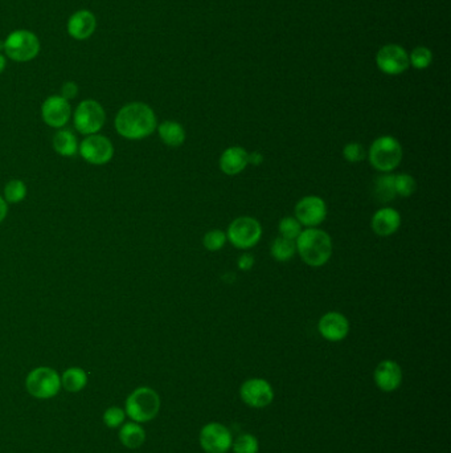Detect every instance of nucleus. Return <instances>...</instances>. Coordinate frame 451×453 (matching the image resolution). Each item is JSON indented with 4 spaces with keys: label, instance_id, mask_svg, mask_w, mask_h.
Returning a JSON list of instances; mask_svg holds the SVG:
<instances>
[{
    "label": "nucleus",
    "instance_id": "f257e3e1",
    "mask_svg": "<svg viewBox=\"0 0 451 453\" xmlns=\"http://www.w3.org/2000/svg\"><path fill=\"white\" fill-rule=\"evenodd\" d=\"M115 129L118 134L131 141L151 136L157 129V115L143 102H131L124 105L115 117Z\"/></svg>",
    "mask_w": 451,
    "mask_h": 453
},
{
    "label": "nucleus",
    "instance_id": "f03ea898",
    "mask_svg": "<svg viewBox=\"0 0 451 453\" xmlns=\"http://www.w3.org/2000/svg\"><path fill=\"white\" fill-rule=\"evenodd\" d=\"M301 259L310 267H323L332 256V240L327 232L318 228L303 229L295 238Z\"/></svg>",
    "mask_w": 451,
    "mask_h": 453
},
{
    "label": "nucleus",
    "instance_id": "7ed1b4c3",
    "mask_svg": "<svg viewBox=\"0 0 451 453\" xmlns=\"http://www.w3.org/2000/svg\"><path fill=\"white\" fill-rule=\"evenodd\" d=\"M160 406V397L154 388L139 387L127 397L124 412L136 423H147L158 416Z\"/></svg>",
    "mask_w": 451,
    "mask_h": 453
},
{
    "label": "nucleus",
    "instance_id": "20e7f679",
    "mask_svg": "<svg viewBox=\"0 0 451 453\" xmlns=\"http://www.w3.org/2000/svg\"><path fill=\"white\" fill-rule=\"evenodd\" d=\"M403 160V146L395 136H384L373 141L370 148V162L380 172H391Z\"/></svg>",
    "mask_w": 451,
    "mask_h": 453
},
{
    "label": "nucleus",
    "instance_id": "39448f33",
    "mask_svg": "<svg viewBox=\"0 0 451 453\" xmlns=\"http://www.w3.org/2000/svg\"><path fill=\"white\" fill-rule=\"evenodd\" d=\"M4 51L13 61L27 63L39 55L40 40L31 31L18 30L8 34L4 40Z\"/></svg>",
    "mask_w": 451,
    "mask_h": 453
},
{
    "label": "nucleus",
    "instance_id": "423d86ee",
    "mask_svg": "<svg viewBox=\"0 0 451 453\" xmlns=\"http://www.w3.org/2000/svg\"><path fill=\"white\" fill-rule=\"evenodd\" d=\"M262 236L260 222L250 216H241L228 228L226 238L238 250H250L259 244Z\"/></svg>",
    "mask_w": 451,
    "mask_h": 453
},
{
    "label": "nucleus",
    "instance_id": "0eeeda50",
    "mask_svg": "<svg viewBox=\"0 0 451 453\" xmlns=\"http://www.w3.org/2000/svg\"><path fill=\"white\" fill-rule=\"evenodd\" d=\"M27 391L37 399L56 397L61 388V378L51 367H37L25 379Z\"/></svg>",
    "mask_w": 451,
    "mask_h": 453
},
{
    "label": "nucleus",
    "instance_id": "6e6552de",
    "mask_svg": "<svg viewBox=\"0 0 451 453\" xmlns=\"http://www.w3.org/2000/svg\"><path fill=\"white\" fill-rule=\"evenodd\" d=\"M106 114L100 102L85 100L79 102L74 113V126L81 134L91 136L100 132L105 125Z\"/></svg>",
    "mask_w": 451,
    "mask_h": 453
},
{
    "label": "nucleus",
    "instance_id": "1a4fd4ad",
    "mask_svg": "<svg viewBox=\"0 0 451 453\" xmlns=\"http://www.w3.org/2000/svg\"><path fill=\"white\" fill-rule=\"evenodd\" d=\"M199 442L205 453H228L232 449L233 436L226 426L212 421L200 430Z\"/></svg>",
    "mask_w": 451,
    "mask_h": 453
},
{
    "label": "nucleus",
    "instance_id": "9d476101",
    "mask_svg": "<svg viewBox=\"0 0 451 453\" xmlns=\"http://www.w3.org/2000/svg\"><path fill=\"white\" fill-rule=\"evenodd\" d=\"M240 397L249 407H268L274 400V388L262 378H250L240 387Z\"/></svg>",
    "mask_w": 451,
    "mask_h": 453
},
{
    "label": "nucleus",
    "instance_id": "9b49d317",
    "mask_svg": "<svg viewBox=\"0 0 451 453\" xmlns=\"http://www.w3.org/2000/svg\"><path fill=\"white\" fill-rule=\"evenodd\" d=\"M327 217V205L326 202L316 196L308 195L302 198L295 205V219L308 228H315L322 224Z\"/></svg>",
    "mask_w": 451,
    "mask_h": 453
},
{
    "label": "nucleus",
    "instance_id": "f8f14e48",
    "mask_svg": "<svg viewBox=\"0 0 451 453\" xmlns=\"http://www.w3.org/2000/svg\"><path fill=\"white\" fill-rule=\"evenodd\" d=\"M79 154L88 163L102 166L113 158V143L106 136L91 134L81 142Z\"/></svg>",
    "mask_w": 451,
    "mask_h": 453
},
{
    "label": "nucleus",
    "instance_id": "ddd939ff",
    "mask_svg": "<svg viewBox=\"0 0 451 453\" xmlns=\"http://www.w3.org/2000/svg\"><path fill=\"white\" fill-rule=\"evenodd\" d=\"M379 69L389 76H397L409 68V55L403 46L397 44L384 46L376 55Z\"/></svg>",
    "mask_w": 451,
    "mask_h": 453
},
{
    "label": "nucleus",
    "instance_id": "4468645a",
    "mask_svg": "<svg viewBox=\"0 0 451 453\" xmlns=\"http://www.w3.org/2000/svg\"><path fill=\"white\" fill-rule=\"evenodd\" d=\"M318 330L325 340L340 342L350 333V322L339 312H329L319 319Z\"/></svg>",
    "mask_w": 451,
    "mask_h": 453
},
{
    "label": "nucleus",
    "instance_id": "2eb2a0df",
    "mask_svg": "<svg viewBox=\"0 0 451 453\" xmlns=\"http://www.w3.org/2000/svg\"><path fill=\"white\" fill-rule=\"evenodd\" d=\"M72 109L68 100L61 96L48 97L41 106V115L46 125L63 127L68 124Z\"/></svg>",
    "mask_w": 451,
    "mask_h": 453
},
{
    "label": "nucleus",
    "instance_id": "dca6fc26",
    "mask_svg": "<svg viewBox=\"0 0 451 453\" xmlns=\"http://www.w3.org/2000/svg\"><path fill=\"white\" fill-rule=\"evenodd\" d=\"M373 381L384 393H393L403 383L401 366L392 359H385L374 369Z\"/></svg>",
    "mask_w": 451,
    "mask_h": 453
},
{
    "label": "nucleus",
    "instance_id": "f3484780",
    "mask_svg": "<svg viewBox=\"0 0 451 453\" xmlns=\"http://www.w3.org/2000/svg\"><path fill=\"white\" fill-rule=\"evenodd\" d=\"M97 28V19L93 12L89 10H79L76 11L69 18L68 34L74 40H86L91 34L96 32Z\"/></svg>",
    "mask_w": 451,
    "mask_h": 453
},
{
    "label": "nucleus",
    "instance_id": "a211bd4d",
    "mask_svg": "<svg viewBox=\"0 0 451 453\" xmlns=\"http://www.w3.org/2000/svg\"><path fill=\"white\" fill-rule=\"evenodd\" d=\"M371 226L377 236L388 238L398 231L401 226V216L395 208L384 207L374 212Z\"/></svg>",
    "mask_w": 451,
    "mask_h": 453
},
{
    "label": "nucleus",
    "instance_id": "6ab92c4d",
    "mask_svg": "<svg viewBox=\"0 0 451 453\" xmlns=\"http://www.w3.org/2000/svg\"><path fill=\"white\" fill-rule=\"evenodd\" d=\"M248 165V151L240 146L226 148L220 157V169L229 177H233V175H237L240 172H242L247 169Z\"/></svg>",
    "mask_w": 451,
    "mask_h": 453
},
{
    "label": "nucleus",
    "instance_id": "aec40b11",
    "mask_svg": "<svg viewBox=\"0 0 451 453\" xmlns=\"http://www.w3.org/2000/svg\"><path fill=\"white\" fill-rule=\"evenodd\" d=\"M119 440L129 449H136L146 442V430L136 421L124 423L119 430Z\"/></svg>",
    "mask_w": 451,
    "mask_h": 453
},
{
    "label": "nucleus",
    "instance_id": "412c9836",
    "mask_svg": "<svg viewBox=\"0 0 451 453\" xmlns=\"http://www.w3.org/2000/svg\"><path fill=\"white\" fill-rule=\"evenodd\" d=\"M159 136L171 148H179L185 141V130L176 121H164L158 127Z\"/></svg>",
    "mask_w": 451,
    "mask_h": 453
},
{
    "label": "nucleus",
    "instance_id": "4be33fe9",
    "mask_svg": "<svg viewBox=\"0 0 451 453\" xmlns=\"http://www.w3.org/2000/svg\"><path fill=\"white\" fill-rule=\"evenodd\" d=\"M373 195L374 199L380 203L392 202L397 196L395 189V175L389 172H384L383 175L377 177L373 184Z\"/></svg>",
    "mask_w": 451,
    "mask_h": 453
},
{
    "label": "nucleus",
    "instance_id": "5701e85b",
    "mask_svg": "<svg viewBox=\"0 0 451 453\" xmlns=\"http://www.w3.org/2000/svg\"><path fill=\"white\" fill-rule=\"evenodd\" d=\"M88 385V375L79 367H70L61 376V385L68 393H79Z\"/></svg>",
    "mask_w": 451,
    "mask_h": 453
},
{
    "label": "nucleus",
    "instance_id": "b1692460",
    "mask_svg": "<svg viewBox=\"0 0 451 453\" xmlns=\"http://www.w3.org/2000/svg\"><path fill=\"white\" fill-rule=\"evenodd\" d=\"M53 148L63 157H73L77 153V138L70 130H60L53 138Z\"/></svg>",
    "mask_w": 451,
    "mask_h": 453
},
{
    "label": "nucleus",
    "instance_id": "393cba45",
    "mask_svg": "<svg viewBox=\"0 0 451 453\" xmlns=\"http://www.w3.org/2000/svg\"><path fill=\"white\" fill-rule=\"evenodd\" d=\"M271 256L280 262H286V261L293 259L295 252H296V245L295 240L290 238H275L271 244Z\"/></svg>",
    "mask_w": 451,
    "mask_h": 453
},
{
    "label": "nucleus",
    "instance_id": "a878e982",
    "mask_svg": "<svg viewBox=\"0 0 451 453\" xmlns=\"http://www.w3.org/2000/svg\"><path fill=\"white\" fill-rule=\"evenodd\" d=\"M232 451L235 453H259L260 442L259 439L251 433H242L233 439Z\"/></svg>",
    "mask_w": 451,
    "mask_h": 453
},
{
    "label": "nucleus",
    "instance_id": "bb28decb",
    "mask_svg": "<svg viewBox=\"0 0 451 453\" xmlns=\"http://www.w3.org/2000/svg\"><path fill=\"white\" fill-rule=\"evenodd\" d=\"M395 189L396 193L398 196L409 198L416 193L417 183L412 175H409L406 172H401L398 175H395Z\"/></svg>",
    "mask_w": 451,
    "mask_h": 453
},
{
    "label": "nucleus",
    "instance_id": "cd10ccee",
    "mask_svg": "<svg viewBox=\"0 0 451 453\" xmlns=\"http://www.w3.org/2000/svg\"><path fill=\"white\" fill-rule=\"evenodd\" d=\"M433 61V53L426 46H417L409 56V64L416 69L428 68Z\"/></svg>",
    "mask_w": 451,
    "mask_h": 453
},
{
    "label": "nucleus",
    "instance_id": "c85d7f7f",
    "mask_svg": "<svg viewBox=\"0 0 451 453\" xmlns=\"http://www.w3.org/2000/svg\"><path fill=\"white\" fill-rule=\"evenodd\" d=\"M278 231L282 238L295 240L302 232V224L293 217V216H286L278 224Z\"/></svg>",
    "mask_w": 451,
    "mask_h": 453
},
{
    "label": "nucleus",
    "instance_id": "c756f323",
    "mask_svg": "<svg viewBox=\"0 0 451 453\" xmlns=\"http://www.w3.org/2000/svg\"><path fill=\"white\" fill-rule=\"evenodd\" d=\"M27 195V187L22 181H8L4 187V196L8 203H20Z\"/></svg>",
    "mask_w": 451,
    "mask_h": 453
},
{
    "label": "nucleus",
    "instance_id": "7c9ffc66",
    "mask_svg": "<svg viewBox=\"0 0 451 453\" xmlns=\"http://www.w3.org/2000/svg\"><path fill=\"white\" fill-rule=\"evenodd\" d=\"M226 234L220 229H214L209 231L208 234H205L203 238L204 247L211 252H216V250H223L226 243Z\"/></svg>",
    "mask_w": 451,
    "mask_h": 453
},
{
    "label": "nucleus",
    "instance_id": "2f4dec72",
    "mask_svg": "<svg viewBox=\"0 0 451 453\" xmlns=\"http://www.w3.org/2000/svg\"><path fill=\"white\" fill-rule=\"evenodd\" d=\"M126 419L124 409L119 407L107 408L103 414V423L109 428H118L121 427Z\"/></svg>",
    "mask_w": 451,
    "mask_h": 453
},
{
    "label": "nucleus",
    "instance_id": "473e14b6",
    "mask_svg": "<svg viewBox=\"0 0 451 453\" xmlns=\"http://www.w3.org/2000/svg\"><path fill=\"white\" fill-rule=\"evenodd\" d=\"M365 148L359 142H350L343 148V157L350 163H359L365 159Z\"/></svg>",
    "mask_w": 451,
    "mask_h": 453
},
{
    "label": "nucleus",
    "instance_id": "72a5a7b5",
    "mask_svg": "<svg viewBox=\"0 0 451 453\" xmlns=\"http://www.w3.org/2000/svg\"><path fill=\"white\" fill-rule=\"evenodd\" d=\"M77 93H79V87H77V84H76V82H73V81L65 82V84L63 85V88H61V97H64L65 100H72V98H74V97L77 96Z\"/></svg>",
    "mask_w": 451,
    "mask_h": 453
},
{
    "label": "nucleus",
    "instance_id": "f704fd0d",
    "mask_svg": "<svg viewBox=\"0 0 451 453\" xmlns=\"http://www.w3.org/2000/svg\"><path fill=\"white\" fill-rule=\"evenodd\" d=\"M237 265L238 268H240L241 271H244V272L250 271V269L253 268V265H254V256H253V255H250V253H244V255H241V256L238 257Z\"/></svg>",
    "mask_w": 451,
    "mask_h": 453
},
{
    "label": "nucleus",
    "instance_id": "c9c22d12",
    "mask_svg": "<svg viewBox=\"0 0 451 453\" xmlns=\"http://www.w3.org/2000/svg\"><path fill=\"white\" fill-rule=\"evenodd\" d=\"M7 212H8V205L6 203V200L0 196V223L6 219Z\"/></svg>",
    "mask_w": 451,
    "mask_h": 453
},
{
    "label": "nucleus",
    "instance_id": "e433bc0d",
    "mask_svg": "<svg viewBox=\"0 0 451 453\" xmlns=\"http://www.w3.org/2000/svg\"><path fill=\"white\" fill-rule=\"evenodd\" d=\"M6 69V57L0 53V73Z\"/></svg>",
    "mask_w": 451,
    "mask_h": 453
},
{
    "label": "nucleus",
    "instance_id": "4c0bfd02",
    "mask_svg": "<svg viewBox=\"0 0 451 453\" xmlns=\"http://www.w3.org/2000/svg\"><path fill=\"white\" fill-rule=\"evenodd\" d=\"M1 49H4V42H3V43L0 42V51H1Z\"/></svg>",
    "mask_w": 451,
    "mask_h": 453
}]
</instances>
